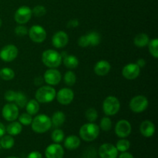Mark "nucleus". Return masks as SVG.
I'll return each instance as SVG.
<instances>
[{"instance_id":"nucleus-1","label":"nucleus","mask_w":158,"mask_h":158,"mask_svg":"<svg viewBox=\"0 0 158 158\" xmlns=\"http://www.w3.org/2000/svg\"><path fill=\"white\" fill-rule=\"evenodd\" d=\"M51 118L44 114H39L32 118L31 123L32 130L37 134H44L52 127Z\"/></svg>"},{"instance_id":"nucleus-2","label":"nucleus","mask_w":158,"mask_h":158,"mask_svg":"<svg viewBox=\"0 0 158 158\" xmlns=\"http://www.w3.org/2000/svg\"><path fill=\"white\" fill-rule=\"evenodd\" d=\"M63 57L61 54L54 49H46L42 54V61L48 68H56L61 65Z\"/></svg>"},{"instance_id":"nucleus-3","label":"nucleus","mask_w":158,"mask_h":158,"mask_svg":"<svg viewBox=\"0 0 158 158\" xmlns=\"http://www.w3.org/2000/svg\"><path fill=\"white\" fill-rule=\"evenodd\" d=\"M80 136L84 141L91 142L98 137L100 134V127L95 123H85L80 127Z\"/></svg>"},{"instance_id":"nucleus-4","label":"nucleus","mask_w":158,"mask_h":158,"mask_svg":"<svg viewBox=\"0 0 158 158\" xmlns=\"http://www.w3.org/2000/svg\"><path fill=\"white\" fill-rule=\"evenodd\" d=\"M56 91L52 86H41L35 92V100L40 103H48L56 98Z\"/></svg>"},{"instance_id":"nucleus-5","label":"nucleus","mask_w":158,"mask_h":158,"mask_svg":"<svg viewBox=\"0 0 158 158\" xmlns=\"http://www.w3.org/2000/svg\"><path fill=\"white\" fill-rule=\"evenodd\" d=\"M120 109V100L114 96L106 97L103 103V110L106 116H114L119 112Z\"/></svg>"},{"instance_id":"nucleus-6","label":"nucleus","mask_w":158,"mask_h":158,"mask_svg":"<svg viewBox=\"0 0 158 158\" xmlns=\"http://www.w3.org/2000/svg\"><path fill=\"white\" fill-rule=\"evenodd\" d=\"M148 104H149V102L145 96L137 95L131 99L129 106L132 112L140 114V113L143 112L148 108Z\"/></svg>"},{"instance_id":"nucleus-7","label":"nucleus","mask_w":158,"mask_h":158,"mask_svg":"<svg viewBox=\"0 0 158 158\" xmlns=\"http://www.w3.org/2000/svg\"><path fill=\"white\" fill-rule=\"evenodd\" d=\"M32 15V9L26 6H20L14 14V19L18 24L24 25L31 19Z\"/></svg>"},{"instance_id":"nucleus-8","label":"nucleus","mask_w":158,"mask_h":158,"mask_svg":"<svg viewBox=\"0 0 158 158\" xmlns=\"http://www.w3.org/2000/svg\"><path fill=\"white\" fill-rule=\"evenodd\" d=\"M29 36L32 42L35 43H42L46 39V31L40 25H34L29 29Z\"/></svg>"},{"instance_id":"nucleus-9","label":"nucleus","mask_w":158,"mask_h":158,"mask_svg":"<svg viewBox=\"0 0 158 158\" xmlns=\"http://www.w3.org/2000/svg\"><path fill=\"white\" fill-rule=\"evenodd\" d=\"M18 48L13 44L6 45L0 50V58L2 61L10 63L15 60L18 56Z\"/></svg>"},{"instance_id":"nucleus-10","label":"nucleus","mask_w":158,"mask_h":158,"mask_svg":"<svg viewBox=\"0 0 158 158\" xmlns=\"http://www.w3.org/2000/svg\"><path fill=\"white\" fill-rule=\"evenodd\" d=\"M19 107L15 103H8L2 110V115L6 120L9 122L16 120L19 117Z\"/></svg>"},{"instance_id":"nucleus-11","label":"nucleus","mask_w":158,"mask_h":158,"mask_svg":"<svg viewBox=\"0 0 158 158\" xmlns=\"http://www.w3.org/2000/svg\"><path fill=\"white\" fill-rule=\"evenodd\" d=\"M43 80L49 86H56L62 80L61 73L56 68H49L43 75Z\"/></svg>"},{"instance_id":"nucleus-12","label":"nucleus","mask_w":158,"mask_h":158,"mask_svg":"<svg viewBox=\"0 0 158 158\" xmlns=\"http://www.w3.org/2000/svg\"><path fill=\"white\" fill-rule=\"evenodd\" d=\"M56 98L60 104L66 106V105L70 104L73 100L74 93L70 88H62L56 93Z\"/></svg>"},{"instance_id":"nucleus-13","label":"nucleus","mask_w":158,"mask_h":158,"mask_svg":"<svg viewBox=\"0 0 158 158\" xmlns=\"http://www.w3.org/2000/svg\"><path fill=\"white\" fill-rule=\"evenodd\" d=\"M140 68L136 63H131L125 65L122 69V75L128 80H134L140 76Z\"/></svg>"},{"instance_id":"nucleus-14","label":"nucleus","mask_w":158,"mask_h":158,"mask_svg":"<svg viewBox=\"0 0 158 158\" xmlns=\"http://www.w3.org/2000/svg\"><path fill=\"white\" fill-rule=\"evenodd\" d=\"M132 127L131 123L127 120H120L116 123L115 133L120 138H126L131 134Z\"/></svg>"},{"instance_id":"nucleus-15","label":"nucleus","mask_w":158,"mask_h":158,"mask_svg":"<svg viewBox=\"0 0 158 158\" xmlns=\"http://www.w3.org/2000/svg\"><path fill=\"white\" fill-rule=\"evenodd\" d=\"M99 156L100 158H117L118 151L112 143H106L102 144L99 148Z\"/></svg>"},{"instance_id":"nucleus-16","label":"nucleus","mask_w":158,"mask_h":158,"mask_svg":"<svg viewBox=\"0 0 158 158\" xmlns=\"http://www.w3.org/2000/svg\"><path fill=\"white\" fill-rule=\"evenodd\" d=\"M45 156L46 158H63L64 149L60 143H52L46 148Z\"/></svg>"},{"instance_id":"nucleus-17","label":"nucleus","mask_w":158,"mask_h":158,"mask_svg":"<svg viewBox=\"0 0 158 158\" xmlns=\"http://www.w3.org/2000/svg\"><path fill=\"white\" fill-rule=\"evenodd\" d=\"M69 43L68 34L64 31H58L52 37V46L57 49L65 47Z\"/></svg>"},{"instance_id":"nucleus-18","label":"nucleus","mask_w":158,"mask_h":158,"mask_svg":"<svg viewBox=\"0 0 158 158\" xmlns=\"http://www.w3.org/2000/svg\"><path fill=\"white\" fill-rule=\"evenodd\" d=\"M110 69L111 66L109 62L106 61V60H100L95 64L94 70L97 76L103 77V76H106L109 73Z\"/></svg>"},{"instance_id":"nucleus-19","label":"nucleus","mask_w":158,"mask_h":158,"mask_svg":"<svg viewBox=\"0 0 158 158\" xmlns=\"http://www.w3.org/2000/svg\"><path fill=\"white\" fill-rule=\"evenodd\" d=\"M140 131L145 137H151L155 133V126L151 120H143L140 125Z\"/></svg>"},{"instance_id":"nucleus-20","label":"nucleus","mask_w":158,"mask_h":158,"mask_svg":"<svg viewBox=\"0 0 158 158\" xmlns=\"http://www.w3.org/2000/svg\"><path fill=\"white\" fill-rule=\"evenodd\" d=\"M80 145V139L76 135H69L64 140V147L67 150L73 151Z\"/></svg>"},{"instance_id":"nucleus-21","label":"nucleus","mask_w":158,"mask_h":158,"mask_svg":"<svg viewBox=\"0 0 158 158\" xmlns=\"http://www.w3.org/2000/svg\"><path fill=\"white\" fill-rule=\"evenodd\" d=\"M23 131V125L17 122L16 120L12 121L7 127H6V131L9 135L11 136H17L20 134Z\"/></svg>"},{"instance_id":"nucleus-22","label":"nucleus","mask_w":158,"mask_h":158,"mask_svg":"<svg viewBox=\"0 0 158 158\" xmlns=\"http://www.w3.org/2000/svg\"><path fill=\"white\" fill-rule=\"evenodd\" d=\"M62 63H63L64 66L67 69H73L78 66L79 60L77 56L73 55H66L63 57Z\"/></svg>"},{"instance_id":"nucleus-23","label":"nucleus","mask_w":158,"mask_h":158,"mask_svg":"<svg viewBox=\"0 0 158 158\" xmlns=\"http://www.w3.org/2000/svg\"><path fill=\"white\" fill-rule=\"evenodd\" d=\"M65 120H66V115L62 111H56V112H55L52 114V118H51L52 125H53L56 128L61 127L64 123Z\"/></svg>"},{"instance_id":"nucleus-24","label":"nucleus","mask_w":158,"mask_h":158,"mask_svg":"<svg viewBox=\"0 0 158 158\" xmlns=\"http://www.w3.org/2000/svg\"><path fill=\"white\" fill-rule=\"evenodd\" d=\"M150 42V38L148 34L139 33L134 37V43L137 47L143 48L148 46Z\"/></svg>"},{"instance_id":"nucleus-25","label":"nucleus","mask_w":158,"mask_h":158,"mask_svg":"<svg viewBox=\"0 0 158 158\" xmlns=\"http://www.w3.org/2000/svg\"><path fill=\"white\" fill-rule=\"evenodd\" d=\"M25 107H26V113L32 116L36 115L40 110V103L35 99H32L27 102Z\"/></svg>"},{"instance_id":"nucleus-26","label":"nucleus","mask_w":158,"mask_h":158,"mask_svg":"<svg viewBox=\"0 0 158 158\" xmlns=\"http://www.w3.org/2000/svg\"><path fill=\"white\" fill-rule=\"evenodd\" d=\"M14 144H15V140L12 137V136L4 135L3 137H1V140H0L1 148L9 150L11 149L14 146Z\"/></svg>"},{"instance_id":"nucleus-27","label":"nucleus","mask_w":158,"mask_h":158,"mask_svg":"<svg viewBox=\"0 0 158 158\" xmlns=\"http://www.w3.org/2000/svg\"><path fill=\"white\" fill-rule=\"evenodd\" d=\"M88 40H89V46H98L101 42V35L99 32L93 31V32H89L86 34Z\"/></svg>"},{"instance_id":"nucleus-28","label":"nucleus","mask_w":158,"mask_h":158,"mask_svg":"<svg viewBox=\"0 0 158 158\" xmlns=\"http://www.w3.org/2000/svg\"><path fill=\"white\" fill-rule=\"evenodd\" d=\"M15 72L13 69L9 67H5L0 69V78L6 81H9L14 79Z\"/></svg>"},{"instance_id":"nucleus-29","label":"nucleus","mask_w":158,"mask_h":158,"mask_svg":"<svg viewBox=\"0 0 158 158\" xmlns=\"http://www.w3.org/2000/svg\"><path fill=\"white\" fill-rule=\"evenodd\" d=\"M63 81L68 86H73L77 82V76H76L75 73L71 70L66 72V73L63 76Z\"/></svg>"},{"instance_id":"nucleus-30","label":"nucleus","mask_w":158,"mask_h":158,"mask_svg":"<svg viewBox=\"0 0 158 158\" xmlns=\"http://www.w3.org/2000/svg\"><path fill=\"white\" fill-rule=\"evenodd\" d=\"M28 102L27 97H26V94L22 92H16V97H15V101L14 103H15L18 107L23 108L26 106V103Z\"/></svg>"},{"instance_id":"nucleus-31","label":"nucleus","mask_w":158,"mask_h":158,"mask_svg":"<svg viewBox=\"0 0 158 158\" xmlns=\"http://www.w3.org/2000/svg\"><path fill=\"white\" fill-rule=\"evenodd\" d=\"M51 138H52V141L54 143H61L65 138L64 132L61 129H60V128H56V129H55L52 131V134H51Z\"/></svg>"},{"instance_id":"nucleus-32","label":"nucleus","mask_w":158,"mask_h":158,"mask_svg":"<svg viewBox=\"0 0 158 158\" xmlns=\"http://www.w3.org/2000/svg\"><path fill=\"white\" fill-rule=\"evenodd\" d=\"M148 49H149L150 53L151 54L152 56H154L155 59L158 58V40L157 38L153 39L150 40L148 43Z\"/></svg>"},{"instance_id":"nucleus-33","label":"nucleus","mask_w":158,"mask_h":158,"mask_svg":"<svg viewBox=\"0 0 158 158\" xmlns=\"http://www.w3.org/2000/svg\"><path fill=\"white\" fill-rule=\"evenodd\" d=\"M116 148L120 152H125L127 151L131 148V143L128 140H126L125 138H121L120 140H118L116 144Z\"/></svg>"},{"instance_id":"nucleus-34","label":"nucleus","mask_w":158,"mask_h":158,"mask_svg":"<svg viewBox=\"0 0 158 158\" xmlns=\"http://www.w3.org/2000/svg\"><path fill=\"white\" fill-rule=\"evenodd\" d=\"M85 116H86V118L88 121L90 122V123H94L98 117V113L95 108L91 107L86 110Z\"/></svg>"},{"instance_id":"nucleus-35","label":"nucleus","mask_w":158,"mask_h":158,"mask_svg":"<svg viewBox=\"0 0 158 158\" xmlns=\"http://www.w3.org/2000/svg\"><path fill=\"white\" fill-rule=\"evenodd\" d=\"M112 121L109 117H104L101 119L100 123V129L103 131H109L112 128Z\"/></svg>"},{"instance_id":"nucleus-36","label":"nucleus","mask_w":158,"mask_h":158,"mask_svg":"<svg viewBox=\"0 0 158 158\" xmlns=\"http://www.w3.org/2000/svg\"><path fill=\"white\" fill-rule=\"evenodd\" d=\"M19 122L21 123L22 125L24 126H29L31 125V123L32 121V115L29 114L28 113H23L21 115L19 116Z\"/></svg>"},{"instance_id":"nucleus-37","label":"nucleus","mask_w":158,"mask_h":158,"mask_svg":"<svg viewBox=\"0 0 158 158\" xmlns=\"http://www.w3.org/2000/svg\"><path fill=\"white\" fill-rule=\"evenodd\" d=\"M32 12L35 17H43L46 14V9L43 6L38 5L32 9Z\"/></svg>"},{"instance_id":"nucleus-38","label":"nucleus","mask_w":158,"mask_h":158,"mask_svg":"<svg viewBox=\"0 0 158 158\" xmlns=\"http://www.w3.org/2000/svg\"><path fill=\"white\" fill-rule=\"evenodd\" d=\"M29 29L27 27H26L23 25H19L14 29V32L18 36H25L28 34Z\"/></svg>"},{"instance_id":"nucleus-39","label":"nucleus","mask_w":158,"mask_h":158,"mask_svg":"<svg viewBox=\"0 0 158 158\" xmlns=\"http://www.w3.org/2000/svg\"><path fill=\"white\" fill-rule=\"evenodd\" d=\"M15 97H16V92L12 90V89L7 90L4 94L5 100L9 102V103H14Z\"/></svg>"},{"instance_id":"nucleus-40","label":"nucleus","mask_w":158,"mask_h":158,"mask_svg":"<svg viewBox=\"0 0 158 158\" xmlns=\"http://www.w3.org/2000/svg\"><path fill=\"white\" fill-rule=\"evenodd\" d=\"M78 45L80 46V47H83V48H86L88 47L89 46V40H88L87 36H86V35H83L82 36H80L78 40Z\"/></svg>"},{"instance_id":"nucleus-41","label":"nucleus","mask_w":158,"mask_h":158,"mask_svg":"<svg viewBox=\"0 0 158 158\" xmlns=\"http://www.w3.org/2000/svg\"><path fill=\"white\" fill-rule=\"evenodd\" d=\"M27 158H43V156L39 151H32L27 156Z\"/></svg>"},{"instance_id":"nucleus-42","label":"nucleus","mask_w":158,"mask_h":158,"mask_svg":"<svg viewBox=\"0 0 158 158\" xmlns=\"http://www.w3.org/2000/svg\"><path fill=\"white\" fill-rule=\"evenodd\" d=\"M79 21L77 19H72L69 20L67 23L68 28H76L79 26Z\"/></svg>"},{"instance_id":"nucleus-43","label":"nucleus","mask_w":158,"mask_h":158,"mask_svg":"<svg viewBox=\"0 0 158 158\" xmlns=\"http://www.w3.org/2000/svg\"><path fill=\"white\" fill-rule=\"evenodd\" d=\"M119 158H134L132 154L125 151V152H121V154L119 156Z\"/></svg>"},{"instance_id":"nucleus-44","label":"nucleus","mask_w":158,"mask_h":158,"mask_svg":"<svg viewBox=\"0 0 158 158\" xmlns=\"http://www.w3.org/2000/svg\"><path fill=\"white\" fill-rule=\"evenodd\" d=\"M43 81H44V80H43V77H37L34 80V83H35V84L36 85V86H40L41 84H43Z\"/></svg>"},{"instance_id":"nucleus-45","label":"nucleus","mask_w":158,"mask_h":158,"mask_svg":"<svg viewBox=\"0 0 158 158\" xmlns=\"http://www.w3.org/2000/svg\"><path fill=\"white\" fill-rule=\"evenodd\" d=\"M136 64L140 68H143L146 65V61L143 59H139V60H137V62L136 63Z\"/></svg>"},{"instance_id":"nucleus-46","label":"nucleus","mask_w":158,"mask_h":158,"mask_svg":"<svg viewBox=\"0 0 158 158\" xmlns=\"http://www.w3.org/2000/svg\"><path fill=\"white\" fill-rule=\"evenodd\" d=\"M6 132V127H5V125L2 123L0 122V138L5 135Z\"/></svg>"},{"instance_id":"nucleus-47","label":"nucleus","mask_w":158,"mask_h":158,"mask_svg":"<svg viewBox=\"0 0 158 158\" xmlns=\"http://www.w3.org/2000/svg\"><path fill=\"white\" fill-rule=\"evenodd\" d=\"M2 19H0V27L2 26Z\"/></svg>"},{"instance_id":"nucleus-48","label":"nucleus","mask_w":158,"mask_h":158,"mask_svg":"<svg viewBox=\"0 0 158 158\" xmlns=\"http://www.w3.org/2000/svg\"><path fill=\"white\" fill-rule=\"evenodd\" d=\"M6 158H20V157H6Z\"/></svg>"},{"instance_id":"nucleus-49","label":"nucleus","mask_w":158,"mask_h":158,"mask_svg":"<svg viewBox=\"0 0 158 158\" xmlns=\"http://www.w3.org/2000/svg\"><path fill=\"white\" fill-rule=\"evenodd\" d=\"M0 149H1V145H0Z\"/></svg>"}]
</instances>
